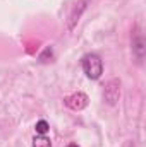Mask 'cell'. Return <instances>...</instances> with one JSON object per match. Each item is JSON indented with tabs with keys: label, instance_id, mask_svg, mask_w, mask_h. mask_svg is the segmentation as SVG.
<instances>
[{
	"label": "cell",
	"instance_id": "obj_8",
	"mask_svg": "<svg viewBox=\"0 0 146 147\" xmlns=\"http://www.w3.org/2000/svg\"><path fill=\"white\" fill-rule=\"evenodd\" d=\"M67 147H79V146H77V144H69Z\"/></svg>",
	"mask_w": 146,
	"mask_h": 147
},
{
	"label": "cell",
	"instance_id": "obj_3",
	"mask_svg": "<svg viewBox=\"0 0 146 147\" xmlns=\"http://www.w3.org/2000/svg\"><path fill=\"white\" fill-rule=\"evenodd\" d=\"M65 105L71 108V110L81 111L88 106V96L84 92H76V94H71L65 98Z\"/></svg>",
	"mask_w": 146,
	"mask_h": 147
},
{
	"label": "cell",
	"instance_id": "obj_2",
	"mask_svg": "<svg viewBox=\"0 0 146 147\" xmlns=\"http://www.w3.org/2000/svg\"><path fill=\"white\" fill-rule=\"evenodd\" d=\"M103 98H105L107 105H110V106L117 105V101L120 99V80L119 79H112L107 82L105 91H103Z\"/></svg>",
	"mask_w": 146,
	"mask_h": 147
},
{
	"label": "cell",
	"instance_id": "obj_6",
	"mask_svg": "<svg viewBox=\"0 0 146 147\" xmlns=\"http://www.w3.org/2000/svg\"><path fill=\"white\" fill-rule=\"evenodd\" d=\"M33 147H52V140L46 135H35L33 139Z\"/></svg>",
	"mask_w": 146,
	"mask_h": 147
},
{
	"label": "cell",
	"instance_id": "obj_7",
	"mask_svg": "<svg viewBox=\"0 0 146 147\" xmlns=\"http://www.w3.org/2000/svg\"><path fill=\"white\" fill-rule=\"evenodd\" d=\"M35 130H36L38 135H46V132L50 130V125H48L46 120H40V121H36V125H35Z\"/></svg>",
	"mask_w": 146,
	"mask_h": 147
},
{
	"label": "cell",
	"instance_id": "obj_5",
	"mask_svg": "<svg viewBox=\"0 0 146 147\" xmlns=\"http://www.w3.org/2000/svg\"><path fill=\"white\" fill-rule=\"evenodd\" d=\"M132 50H134L138 60H141V58H143V51H145V39H143L141 36H138L136 39H134V43H132Z\"/></svg>",
	"mask_w": 146,
	"mask_h": 147
},
{
	"label": "cell",
	"instance_id": "obj_4",
	"mask_svg": "<svg viewBox=\"0 0 146 147\" xmlns=\"http://www.w3.org/2000/svg\"><path fill=\"white\" fill-rule=\"evenodd\" d=\"M86 3H88V0H81V2H79V9H77V7H74L72 9V12H71V16H69V28H71V29L76 26V22L79 21L81 12L86 9Z\"/></svg>",
	"mask_w": 146,
	"mask_h": 147
},
{
	"label": "cell",
	"instance_id": "obj_1",
	"mask_svg": "<svg viewBox=\"0 0 146 147\" xmlns=\"http://www.w3.org/2000/svg\"><path fill=\"white\" fill-rule=\"evenodd\" d=\"M81 67H83L84 75L89 80H98L103 74V62H102L100 55H96V53H86L81 58Z\"/></svg>",
	"mask_w": 146,
	"mask_h": 147
}]
</instances>
